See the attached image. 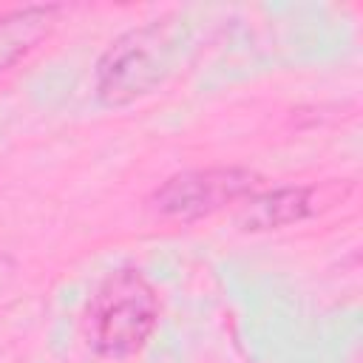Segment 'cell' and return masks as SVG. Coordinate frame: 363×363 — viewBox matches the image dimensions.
I'll return each instance as SVG.
<instances>
[{
  "instance_id": "5b68a950",
  "label": "cell",
  "mask_w": 363,
  "mask_h": 363,
  "mask_svg": "<svg viewBox=\"0 0 363 363\" xmlns=\"http://www.w3.org/2000/svg\"><path fill=\"white\" fill-rule=\"evenodd\" d=\"M60 11L62 9L54 3H34L11 9L0 17V74L31 54L43 40H48Z\"/></svg>"
},
{
  "instance_id": "7a4b0ae2",
  "label": "cell",
  "mask_w": 363,
  "mask_h": 363,
  "mask_svg": "<svg viewBox=\"0 0 363 363\" xmlns=\"http://www.w3.org/2000/svg\"><path fill=\"white\" fill-rule=\"evenodd\" d=\"M179 37L182 26L167 17L119 34L96 62V96L122 108L156 91L173 71Z\"/></svg>"
},
{
  "instance_id": "277c9868",
  "label": "cell",
  "mask_w": 363,
  "mask_h": 363,
  "mask_svg": "<svg viewBox=\"0 0 363 363\" xmlns=\"http://www.w3.org/2000/svg\"><path fill=\"white\" fill-rule=\"evenodd\" d=\"M315 213V190L312 187H275L258 190L241 201L235 213V224L247 233L281 230L286 224H298Z\"/></svg>"
},
{
  "instance_id": "3957f363",
  "label": "cell",
  "mask_w": 363,
  "mask_h": 363,
  "mask_svg": "<svg viewBox=\"0 0 363 363\" xmlns=\"http://www.w3.org/2000/svg\"><path fill=\"white\" fill-rule=\"evenodd\" d=\"M261 190V176L247 167H196L164 179L147 199L150 210L173 221H199Z\"/></svg>"
},
{
  "instance_id": "6da1fadb",
  "label": "cell",
  "mask_w": 363,
  "mask_h": 363,
  "mask_svg": "<svg viewBox=\"0 0 363 363\" xmlns=\"http://www.w3.org/2000/svg\"><path fill=\"white\" fill-rule=\"evenodd\" d=\"M159 323V295L139 269H113L91 292L82 312L88 346L108 360H128L145 349Z\"/></svg>"
}]
</instances>
